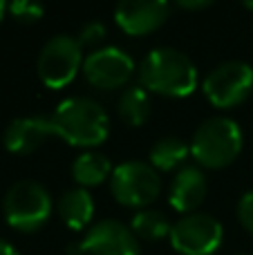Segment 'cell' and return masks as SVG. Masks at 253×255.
<instances>
[{
	"label": "cell",
	"instance_id": "5bb4252c",
	"mask_svg": "<svg viewBox=\"0 0 253 255\" xmlns=\"http://www.w3.org/2000/svg\"><path fill=\"white\" fill-rule=\"evenodd\" d=\"M56 213L70 231H83L94 215V202L85 188H72L61 195Z\"/></svg>",
	"mask_w": 253,
	"mask_h": 255
},
{
	"label": "cell",
	"instance_id": "e0dca14e",
	"mask_svg": "<svg viewBox=\"0 0 253 255\" xmlns=\"http://www.w3.org/2000/svg\"><path fill=\"white\" fill-rule=\"evenodd\" d=\"M119 115L126 124L139 128L150 117V99L143 85H132L119 97Z\"/></svg>",
	"mask_w": 253,
	"mask_h": 255
},
{
	"label": "cell",
	"instance_id": "2e32d148",
	"mask_svg": "<svg viewBox=\"0 0 253 255\" xmlns=\"http://www.w3.org/2000/svg\"><path fill=\"white\" fill-rule=\"evenodd\" d=\"M191 154V143L177 136H164L150 148V166L155 170H175L179 168Z\"/></svg>",
	"mask_w": 253,
	"mask_h": 255
},
{
	"label": "cell",
	"instance_id": "4fadbf2b",
	"mask_svg": "<svg viewBox=\"0 0 253 255\" xmlns=\"http://www.w3.org/2000/svg\"><path fill=\"white\" fill-rule=\"evenodd\" d=\"M206 197V177L200 168L184 166L175 175L170 184L168 202L177 213H188L191 215Z\"/></svg>",
	"mask_w": 253,
	"mask_h": 255
},
{
	"label": "cell",
	"instance_id": "d6986e66",
	"mask_svg": "<svg viewBox=\"0 0 253 255\" xmlns=\"http://www.w3.org/2000/svg\"><path fill=\"white\" fill-rule=\"evenodd\" d=\"M7 9H9V13L20 22H36V20H40L45 13L43 4L29 2V0H16V2L7 4Z\"/></svg>",
	"mask_w": 253,
	"mask_h": 255
},
{
	"label": "cell",
	"instance_id": "44dd1931",
	"mask_svg": "<svg viewBox=\"0 0 253 255\" xmlns=\"http://www.w3.org/2000/svg\"><path fill=\"white\" fill-rule=\"evenodd\" d=\"M103 36H106V27H103V22H88V25L81 29V34H79V43H81V47L83 45H97V43H101L103 40Z\"/></svg>",
	"mask_w": 253,
	"mask_h": 255
},
{
	"label": "cell",
	"instance_id": "ba28073f",
	"mask_svg": "<svg viewBox=\"0 0 253 255\" xmlns=\"http://www.w3.org/2000/svg\"><path fill=\"white\" fill-rule=\"evenodd\" d=\"M168 238L179 255H213L224 240V229L206 213H191L175 222Z\"/></svg>",
	"mask_w": 253,
	"mask_h": 255
},
{
	"label": "cell",
	"instance_id": "7c38bea8",
	"mask_svg": "<svg viewBox=\"0 0 253 255\" xmlns=\"http://www.w3.org/2000/svg\"><path fill=\"white\" fill-rule=\"evenodd\" d=\"M49 134H54L52 121L45 117H22L13 119L4 130V148L13 154H29L45 143Z\"/></svg>",
	"mask_w": 253,
	"mask_h": 255
},
{
	"label": "cell",
	"instance_id": "7402d4cb",
	"mask_svg": "<svg viewBox=\"0 0 253 255\" xmlns=\"http://www.w3.org/2000/svg\"><path fill=\"white\" fill-rule=\"evenodd\" d=\"M177 7H182V9H206V7H211V2L209 0H179L177 2Z\"/></svg>",
	"mask_w": 253,
	"mask_h": 255
},
{
	"label": "cell",
	"instance_id": "cb8c5ba5",
	"mask_svg": "<svg viewBox=\"0 0 253 255\" xmlns=\"http://www.w3.org/2000/svg\"><path fill=\"white\" fill-rule=\"evenodd\" d=\"M4 11H7V4H4L2 0H0V20H2V18H4Z\"/></svg>",
	"mask_w": 253,
	"mask_h": 255
},
{
	"label": "cell",
	"instance_id": "8992f818",
	"mask_svg": "<svg viewBox=\"0 0 253 255\" xmlns=\"http://www.w3.org/2000/svg\"><path fill=\"white\" fill-rule=\"evenodd\" d=\"M110 190L124 206L143 208L152 204L161 193L159 172L143 161H124L112 170Z\"/></svg>",
	"mask_w": 253,
	"mask_h": 255
},
{
	"label": "cell",
	"instance_id": "9c48e42d",
	"mask_svg": "<svg viewBox=\"0 0 253 255\" xmlns=\"http://www.w3.org/2000/svg\"><path fill=\"white\" fill-rule=\"evenodd\" d=\"M81 72L92 88L117 90L130 81L134 72V61L121 47L108 45V47L94 49L90 56H85Z\"/></svg>",
	"mask_w": 253,
	"mask_h": 255
},
{
	"label": "cell",
	"instance_id": "603a6c76",
	"mask_svg": "<svg viewBox=\"0 0 253 255\" xmlns=\"http://www.w3.org/2000/svg\"><path fill=\"white\" fill-rule=\"evenodd\" d=\"M0 255H18V251L7 242V240L0 238Z\"/></svg>",
	"mask_w": 253,
	"mask_h": 255
},
{
	"label": "cell",
	"instance_id": "3957f363",
	"mask_svg": "<svg viewBox=\"0 0 253 255\" xmlns=\"http://www.w3.org/2000/svg\"><path fill=\"white\" fill-rule=\"evenodd\" d=\"M242 150V130L229 117H213L195 130L191 154L204 168H227Z\"/></svg>",
	"mask_w": 253,
	"mask_h": 255
},
{
	"label": "cell",
	"instance_id": "ac0fdd59",
	"mask_svg": "<svg viewBox=\"0 0 253 255\" xmlns=\"http://www.w3.org/2000/svg\"><path fill=\"white\" fill-rule=\"evenodd\" d=\"M130 229H132L134 235L143 240H161L166 235H170V222L166 220L164 213L159 211H139L134 213L132 222H130Z\"/></svg>",
	"mask_w": 253,
	"mask_h": 255
},
{
	"label": "cell",
	"instance_id": "9a60e30c",
	"mask_svg": "<svg viewBox=\"0 0 253 255\" xmlns=\"http://www.w3.org/2000/svg\"><path fill=\"white\" fill-rule=\"evenodd\" d=\"M108 175H112L110 159L97 150H88V152L79 154L76 161L72 163V177L81 188H92V186L103 184Z\"/></svg>",
	"mask_w": 253,
	"mask_h": 255
},
{
	"label": "cell",
	"instance_id": "30bf717a",
	"mask_svg": "<svg viewBox=\"0 0 253 255\" xmlns=\"http://www.w3.org/2000/svg\"><path fill=\"white\" fill-rule=\"evenodd\" d=\"M74 249V253L88 255H141L139 240L132 229L115 220H103L90 226V231Z\"/></svg>",
	"mask_w": 253,
	"mask_h": 255
},
{
	"label": "cell",
	"instance_id": "6da1fadb",
	"mask_svg": "<svg viewBox=\"0 0 253 255\" xmlns=\"http://www.w3.org/2000/svg\"><path fill=\"white\" fill-rule=\"evenodd\" d=\"M49 121L54 134L76 148L101 145L110 134V119L106 110L88 97L65 99L63 103H58Z\"/></svg>",
	"mask_w": 253,
	"mask_h": 255
},
{
	"label": "cell",
	"instance_id": "52a82bcc",
	"mask_svg": "<svg viewBox=\"0 0 253 255\" xmlns=\"http://www.w3.org/2000/svg\"><path fill=\"white\" fill-rule=\"evenodd\" d=\"M202 90L215 108L240 106L253 90V67L245 61H227L206 74Z\"/></svg>",
	"mask_w": 253,
	"mask_h": 255
},
{
	"label": "cell",
	"instance_id": "277c9868",
	"mask_svg": "<svg viewBox=\"0 0 253 255\" xmlns=\"http://www.w3.org/2000/svg\"><path fill=\"white\" fill-rule=\"evenodd\" d=\"M2 211L11 229L20 233H34L52 215V197L38 181L22 179L7 190Z\"/></svg>",
	"mask_w": 253,
	"mask_h": 255
},
{
	"label": "cell",
	"instance_id": "7a4b0ae2",
	"mask_svg": "<svg viewBox=\"0 0 253 255\" xmlns=\"http://www.w3.org/2000/svg\"><path fill=\"white\" fill-rule=\"evenodd\" d=\"M139 79L148 92L184 99L197 88V67L179 49L157 47L143 58L139 67Z\"/></svg>",
	"mask_w": 253,
	"mask_h": 255
},
{
	"label": "cell",
	"instance_id": "8fae6325",
	"mask_svg": "<svg viewBox=\"0 0 253 255\" xmlns=\"http://www.w3.org/2000/svg\"><path fill=\"white\" fill-rule=\"evenodd\" d=\"M170 13V4L164 0H134L119 2L115 7V20L126 34L146 36L159 29Z\"/></svg>",
	"mask_w": 253,
	"mask_h": 255
},
{
	"label": "cell",
	"instance_id": "ffe728a7",
	"mask_svg": "<svg viewBox=\"0 0 253 255\" xmlns=\"http://www.w3.org/2000/svg\"><path fill=\"white\" fill-rule=\"evenodd\" d=\"M238 220L249 233H253V190L245 193L238 202Z\"/></svg>",
	"mask_w": 253,
	"mask_h": 255
},
{
	"label": "cell",
	"instance_id": "5b68a950",
	"mask_svg": "<svg viewBox=\"0 0 253 255\" xmlns=\"http://www.w3.org/2000/svg\"><path fill=\"white\" fill-rule=\"evenodd\" d=\"M83 47L79 38L61 34L43 45L38 61H36V70L47 88L61 90L74 81L79 70H83Z\"/></svg>",
	"mask_w": 253,
	"mask_h": 255
}]
</instances>
